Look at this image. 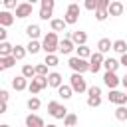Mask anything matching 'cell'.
I'll list each match as a JSON object with an SVG mask.
<instances>
[{
	"label": "cell",
	"instance_id": "cell-1",
	"mask_svg": "<svg viewBox=\"0 0 127 127\" xmlns=\"http://www.w3.org/2000/svg\"><path fill=\"white\" fill-rule=\"evenodd\" d=\"M42 50H44L46 54L60 52V40H58V34H56L54 30L48 32V34L44 36V40H42Z\"/></svg>",
	"mask_w": 127,
	"mask_h": 127
},
{
	"label": "cell",
	"instance_id": "cell-2",
	"mask_svg": "<svg viewBox=\"0 0 127 127\" xmlns=\"http://www.w3.org/2000/svg\"><path fill=\"white\" fill-rule=\"evenodd\" d=\"M48 85H50L48 75H34L32 81H30V85H28V91H30L32 95H36V93H40L42 89H46Z\"/></svg>",
	"mask_w": 127,
	"mask_h": 127
},
{
	"label": "cell",
	"instance_id": "cell-3",
	"mask_svg": "<svg viewBox=\"0 0 127 127\" xmlns=\"http://www.w3.org/2000/svg\"><path fill=\"white\" fill-rule=\"evenodd\" d=\"M69 85L73 87L75 93H83V91H87V81H85L83 73H79V71H73V73H71V77H69Z\"/></svg>",
	"mask_w": 127,
	"mask_h": 127
},
{
	"label": "cell",
	"instance_id": "cell-4",
	"mask_svg": "<svg viewBox=\"0 0 127 127\" xmlns=\"http://www.w3.org/2000/svg\"><path fill=\"white\" fill-rule=\"evenodd\" d=\"M67 65H69L73 71H79V73H85V71H89V62H87V58L73 56V58H69V60H67Z\"/></svg>",
	"mask_w": 127,
	"mask_h": 127
},
{
	"label": "cell",
	"instance_id": "cell-5",
	"mask_svg": "<svg viewBox=\"0 0 127 127\" xmlns=\"http://www.w3.org/2000/svg\"><path fill=\"white\" fill-rule=\"evenodd\" d=\"M48 113L54 117V119H64L67 115V109L60 103V101H50L48 103Z\"/></svg>",
	"mask_w": 127,
	"mask_h": 127
},
{
	"label": "cell",
	"instance_id": "cell-6",
	"mask_svg": "<svg viewBox=\"0 0 127 127\" xmlns=\"http://www.w3.org/2000/svg\"><path fill=\"white\" fill-rule=\"evenodd\" d=\"M103 60H105V58H103V52H99V50L93 52V54L89 56V71H91V73H97V71L101 69V65H103Z\"/></svg>",
	"mask_w": 127,
	"mask_h": 127
},
{
	"label": "cell",
	"instance_id": "cell-7",
	"mask_svg": "<svg viewBox=\"0 0 127 127\" xmlns=\"http://www.w3.org/2000/svg\"><path fill=\"white\" fill-rule=\"evenodd\" d=\"M77 18H79V4H77V2H71V4L67 6V10H65L64 20H65L67 24H75Z\"/></svg>",
	"mask_w": 127,
	"mask_h": 127
},
{
	"label": "cell",
	"instance_id": "cell-8",
	"mask_svg": "<svg viewBox=\"0 0 127 127\" xmlns=\"http://www.w3.org/2000/svg\"><path fill=\"white\" fill-rule=\"evenodd\" d=\"M107 99H109V103H115V105H125V103H127V93H123V91H119V89L115 87V89H109Z\"/></svg>",
	"mask_w": 127,
	"mask_h": 127
},
{
	"label": "cell",
	"instance_id": "cell-9",
	"mask_svg": "<svg viewBox=\"0 0 127 127\" xmlns=\"http://www.w3.org/2000/svg\"><path fill=\"white\" fill-rule=\"evenodd\" d=\"M14 10H16V18H28V16H32L34 4L26 0V2H20V4H18V6L14 8Z\"/></svg>",
	"mask_w": 127,
	"mask_h": 127
},
{
	"label": "cell",
	"instance_id": "cell-10",
	"mask_svg": "<svg viewBox=\"0 0 127 127\" xmlns=\"http://www.w3.org/2000/svg\"><path fill=\"white\" fill-rule=\"evenodd\" d=\"M103 83H105L109 89H115V87L121 83V77H117V71L105 69V75H103Z\"/></svg>",
	"mask_w": 127,
	"mask_h": 127
},
{
	"label": "cell",
	"instance_id": "cell-11",
	"mask_svg": "<svg viewBox=\"0 0 127 127\" xmlns=\"http://www.w3.org/2000/svg\"><path fill=\"white\" fill-rule=\"evenodd\" d=\"M73 50H75V42L71 40V36H65L64 40H60V54L67 56V54H71Z\"/></svg>",
	"mask_w": 127,
	"mask_h": 127
},
{
	"label": "cell",
	"instance_id": "cell-12",
	"mask_svg": "<svg viewBox=\"0 0 127 127\" xmlns=\"http://www.w3.org/2000/svg\"><path fill=\"white\" fill-rule=\"evenodd\" d=\"M28 77L24 75V73H20V75H16V77H12V87L16 89V91H24V89H28Z\"/></svg>",
	"mask_w": 127,
	"mask_h": 127
},
{
	"label": "cell",
	"instance_id": "cell-13",
	"mask_svg": "<svg viewBox=\"0 0 127 127\" xmlns=\"http://www.w3.org/2000/svg\"><path fill=\"white\" fill-rule=\"evenodd\" d=\"M50 26H52L54 32H65V28H67L69 24H67L64 18H52V20H50Z\"/></svg>",
	"mask_w": 127,
	"mask_h": 127
},
{
	"label": "cell",
	"instance_id": "cell-14",
	"mask_svg": "<svg viewBox=\"0 0 127 127\" xmlns=\"http://www.w3.org/2000/svg\"><path fill=\"white\" fill-rule=\"evenodd\" d=\"M109 16H121L123 14V10H125V6H123V2H119V0H113L111 4H109Z\"/></svg>",
	"mask_w": 127,
	"mask_h": 127
},
{
	"label": "cell",
	"instance_id": "cell-15",
	"mask_svg": "<svg viewBox=\"0 0 127 127\" xmlns=\"http://www.w3.org/2000/svg\"><path fill=\"white\" fill-rule=\"evenodd\" d=\"M26 127H44V119L36 113H30L26 117Z\"/></svg>",
	"mask_w": 127,
	"mask_h": 127
},
{
	"label": "cell",
	"instance_id": "cell-16",
	"mask_svg": "<svg viewBox=\"0 0 127 127\" xmlns=\"http://www.w3.org/2000/svg\"><path fill=\"white\" fill-rule=\"evenodd\" d=\"M26 34H28L30 40H38L42 36V30H40L38 24H30V26H26Z\"/></svg>",
	"mask_w": 127,
	"mask_h": 127
},
{
	"label": "cell",
	"instance_id": "cell-17",
	"mask_svg": "<svg viewBox=\"0 0 127 127\" xmlns=\"http://www.w3.org/2000/svg\"><path fill=\"white\" fill-rule=\"evenodd\" d=\"M12 24H14V16L8 12V8L2 10V12H0V26H6V28H8V26H12Z\"/></svg>",
	"mask_w": 127,
	"mask_h": 127
},
{
	"label": "cell",
	"instance_id": "cell-18",
	"mask_svg": "<svg viewBox=\"0 0 127 127\" xmlns=\"http://www.w3.org/2000/svg\"><path fill=\"white\" fill-rule=\"evenodd\" d=\"M14 64H16L14 54H12V56H0V69H10Z\"/></svg>",
	"mask_w": 127,
	"mask_h": 127
},
{
	"label": "cell",
	"instance_id": "cell-19",
	"mask_svg": "<svg viewBox=\"0 0 127 127\" xmlns=\"http://www.w3.org/2000/svg\"><path fill=\"white\" fill-rule=\"evenodd\" d=\"M71 40L75 42V46H81V44L87 42V34L81 32V30H75V32H71Z\"/></svg>",
	"mask_w": 127,
	"mask_h": 127
},
{
	"label": "cell",
	"instance_id": "cell-20",
	"mask_svg": "<svg viewBox=\"0 0 127 127\" xmlns=\"http://www.w3.org/2000/svg\"><path fill=\"white\" fill-rule=\"evenodd\" d=\"M97 50H99V52H103V54H107L109 50H113L111 40H109V38H101V40L97 42Z\"/></svg>",
	"mask_w": 127,
	"mask_h": 127
},
{
	"label": "cell",
	"instance_id": "cell-21",
	"mask_svg": "<svg viewBox=\"0 0 127 127\" xmlns=\"http://www.w3.org/2000/svg\"><path fill=\"white\" fill-rule=\"evenodd\" d=\"M119 65H121V62H119V60H115V58H107V60H103V67H105V69L117 71V69H119Z\"/></svg>",
	"mask_w": 127,
	"mask_h": 127
},
{
	"label": "cell",
	"instance_id": "cell-22",
	"mask_svg": "<svg viewBox=\"0 0 127 127\" xmlns=\"http://www.w3.org/2000/svg\"><path fill=\"white\" fill-rule=\"evenodd\" d=\"M48 81H50V87H60L62 85V73H58V71L48 73Z\"/></svg>",
	"mask_w": 127,
	"mask_h": 127
},
{
	"label": "cell",
	"instance_id": "cell-23",
	"mask_svg": "<svg viewBox=\"0 0 127 127\" xmlns=\"http://www.w3.org/2000/svg\"><path fill=\"white\" fill-rule=\"evenodd\" d=\"M71 93H73V87H71V85H64V83H62V85L58 87V95H60L62 99H69Z\"/></svg>",
	"mask_w": 127,
	"mask_h": 127
},
{
	"label": "cell",
	"instance_id": "cell-24",
	"mask_svg": "<svg viewBox=\"0 0 127 127\" xmlns=\"http://www.w3.org/2000/svg\"><path fill=\"white\" fill-rule=\"evenodd\" d=\"M87 105L89 107H99L101 105V95L99 93H87Z\"/></svg>",
	"mask_w": 127,
	"mask_h": 127
},
{
	"label": "cell",
	"instance_id": "cell-25",
	"mask_svg": "<svg viewBox=\"0 0 127 127\" xmlns=\"http://www.w3.org/2000/svg\"><path fill=\"white\" fill-rule=\"evenodd\" d=\"M75 54H77L79 58H87V60H89V56H91L93 52H91L85 44H81V46H75Z\"/></svg>",
	"mask_w": 127,
	"mask_h": 127
},
{
	"label": "cell",
	"instance_id": "cell-26",
	"mask_svg": "<svg viewBox=\"0 0 127 127\" xmlns=\"http://www.w3.org/2000/svg\"><path fill=\"white\" fill-rule=\"evenodd\" d=\"M113 52L125 54V52H127V42H125V40H115V42H113Z\"/></svg>",
	"mask_w": 127,
	"mask_h": 127
},
{
	"label": "cell",
	"instance_id": "cell-27",
	"mask_svg": "<svg viewBox=\"0 0 127 127\" xmlns=\"http://www.w3.org/2000/svg\"><path fill=\"white\" fill-rule=\"evenodd\" d=\"M12 52H14V46L4 40V42L0 44V56H12Z\"/></svg>",
	"mask_w": 127,
	"mask_h": 127
},
{
	"label": "cell",
	"instance_id": "cell-28",
	"mask_svg": "<svg viewBox=\"0 0 127 127\" xmlns=\"http://www.w3.org/2000/svg\"><path fill=\"white\" fill-rule=\"evenodd\" d=\"M26 105H28V109H30V111H38V109H40V105H42V101H40V97L32 95V97L28 99V103H26Z\"/></svg>",
	"mask_w": 127,
	"mask_h": 127
},
{
	"label": "cell",
	"instance_id": "cell-29",
	"mask_svg": "<svg viewBox=\"0 0 127 127\" xmlns=\"http://www.w3.org/2000/svg\"><path fill=\"white\" fill-rule=\"evenodd\" d=\"M115 119H117V121H127V107H125V105H117V109H115Z\"/></svg>",
	"mask_w": 127,
	"mask_h": 127
},
{
	"label": "cell",
	"instance_id": "cell-30",
	"mask_svg": "<svg viewBox=\"0 0 127 127\" xmlns=\"http://www.w3.org/2000/svg\"><path fill=\"white\" fill-rule=\"evenodd\" d=\"M26 48H28V54H32V56H34V54H38V52L42 50V44H40L38 40H30V44H28Z\"/></svg>",
	"mask_w": 127,
	"mask_h": 127
},
{
	"label": "cell",
	"instance_id": "cell-31",
	"mask_svg": "<svg viewBox=\"0 0 127 127\" xmlns=\"http://www.w3.org/2000/svg\"><path fill=\"white\" fill-rule=\"evenodd\" d=\"M14 58L16 60H24L26 58V54H28V48H24V46H14Z\"/></svg>",
	"mask_w": 127,
	"mask_h": 127
},
{
	"label": "cell",
	"instance_id": "cell-32",
	"mask_svg": "<svg viewBox=\"0 0 127 127\" xmlns=\"http://www.w3.org/2000/svg\"><path fill=\"white\" fill-rule=\"evenodd\" d=\"M22 73L28 77V79H32L34 75H36V65H30V64H24L22 65Z\"/></svg>",
	"mask_w": 127,
	"mask_h": 127
},
{
	"label": "cell",
	"instance_id": "cell-33",
	"mask_svg": "<svg viewBox=\"0 0 127 127\" xmlns=\"http://www.w3.org/2000/svg\"><path fill=\"white\" fill-rule=\"evenodd\" d=\"M42 20H52V16H54V8H44V6H40V14H38Z\"/></svg>",
	"mask_w": 127,
	"mask_h": 127
},
{
	"label": "cell",
	"instance_id": "cell-34",
	"mask_svg": "<svg viewBox=\"0 0 127 127\" xmlns=\"http://www.w3.org/2000/svg\"><path fill=\"white\" fill-rule=\"evenodd\" d=\"M107 16H109V10H107V8H97V10H95V20H97V22H105Z\"/></svg>",
	"mask_w": 127,
	"mask_h": 127
},
{
	"label": "cell",
	"instance_id": "cell-35",
	"mask_svg": "<svg viewBox=\"0 0 127 127\" xmlns=\"http://www.w3.org/2000/svg\"><path fill=\"white\" fill-rule=\"evenodd\" d=\"M75 123H77V115H75V113H67V115L64 117V125H65V127H73Z\"/></svg>",
	"mask_w": 127,
	"mask_h": 127
},
{
	"label": "cell",
	"instance_id": "cell-36",
	"mask_svg": "<svg viewBox=\"0 0 127 127\" xmlns=\"http://www.w3.org/2000/svg\"><path fill=\"white\" fill-rule=\"evenodd\" d=\"M46 64H48L50 67H56V65L60 64V60H58L56 52H54V54H46Z\"/></svg>",
	"mask_w": 127,
	"mask_h": 127
},
{
	"label": "cell",
	"instance_id": "cell-37",
	"mask_svg": "<svg viewBox=\"0 0 127 127\" xmlns=\"http://www.w3.org/2000/svg\"><path fill=\"white\" fill-rule=\"evenodd\" d=\"M48 67H50V65H48L46 62H44V64H38V65H36V75H48Z\"/></svg>",
	"mask_w": 127,
	"mask_h": 127
},
{
	"label": "cell",
	"instance_id": "cell-38",
	"mask_svg": "<svg viewBox=\"0 0 127 127\" xmlns=\"http://www.w3.org/2000/svg\"><path fill=\"white\" fill-rule=\"evenodd\" d=\"M83 8L89 10V12H95V8H97V0H83Z\"/></svg>",
	"mask_w": 127,
	"mask_h": 127
},
{
	"label": "cell",
	"instance_id": "cell-39",
	"mask_svg": "<svg viewBox=\"0 0 127 127\" xmlns=\"http://www.w3.org/2000/svg\"><path fill=\"white\" fill-rule=\"evenodd\" d=\"M40 6H44V8H54V6H56V0H40Z\"/></svg>",
	"mask_w": 127,
	"mask_h": 127
},
{
	"label": "cell",
	"instance_id": "cell-40",
	"mask_svg": "<svg viewBox=\"0 0 127 127\" xmlns=\"http://www.w3.org/2000/svg\"><path fill=\"white\" fill-rule=\"evenodd\" d=\"M2 4H4V8H8V10H12V8H16L18 4H16V0H2Z\"/></svg>",
	"mask_w": 127,
	"mask_h": 127
},
{
	"label": "cell",
	"instance_id": "cell-41",
	"mask_svg": "<svg viewBox=\"0 0 127 127\" xmlns=\"http://www.w3.org/2000/svg\"><path fill=\"white\" fill-rule=\"evenodd\" d=\"M6 38H8V32H6V26H2L0 28V42H4Z\"/></svg>",
	"mask_w": 127,
	"mask_h": 127
},
{
	"label": "cell",
	"instance_id": "cell-42",
	"mask_svg": "<svg viewBox=\"0 0 127 127\" xmlns=\"http://www.w3.org/2000/svg\"><path fill=\"white\" fill-rule=\"evenodd\" d=\"M0 101H8V91L6 89H0Z\"/></svg>",
	"mask_w": 127,
	"mask_h": 127
},
{
	"label": "cell",
	"instance_id": "cell-43",
	"mask_svg": "<svg viewBox=\"0 0 127 127\" xmlns=\"http://www.w3.org/2000/svg\"><path fill=\"white\" fill-rule=\"evenodd\" d=\"M6 109H8V101H2L0 103V113H6Z\"/></svg>",
	"mask_w": 127,
	"mask_h": 127
},
{
	"label": "cell",
	"instance_id": "cell-44",
	"mask_svg": "<svg viewBox=\"0 0 127 127\" xmlns=\"http://www.w3.org/2000/svg\"><path fill=\"white\" fill-rule=\"evenodd\" d=\"M119 62H121V65H125V67H127V52H125V54H121V60H119Z\"/></svg>",
	"mask_w": 127,
	"mask_h": 127
},
{
	"label": "cell",
	"instance_id": "cell-45",
	"mask_svg": "<svg viewBox=\"0 0 127 127\" xmlns=\"http://www.w3.org/2000/svg\"><path fill=\"white\" fill-rule=\"evenodd\" d=\"M121 85H123V87H125V89H127V73H125V75H123V77H121Z\"/></svg>",
	"mask_w": 127,
	"mask_h": 127
},
{
	"label": "cell",
	"instance_id": "cell-46",
	"mask_svg": "<svg viewBox=\"0 0 127 127\" xmlns=\"http://www.w3.org/2000/svg\"><path fill=\"white\" fill-rule=\"evenodd\" d=\"M28 2H32V4H36V2H40V0H28Z\"/></svg>",
	"mask_w": 127,
	"mask_h": 127
},
{
	"label": "cell",
	"instance_id": "cell-47",
	"mask_svg": "<svg viewBox=\"0 0 127 127\" xmlns=\"http://www.w3.org/2000/svg\"><path fill=\"white\" fill-rule=\"evenodd\" d=\"M73 2H79V0H73Z\"/></svg>",
	"mask_w": 127,
	"mask_h": 127
}]
</instances>
